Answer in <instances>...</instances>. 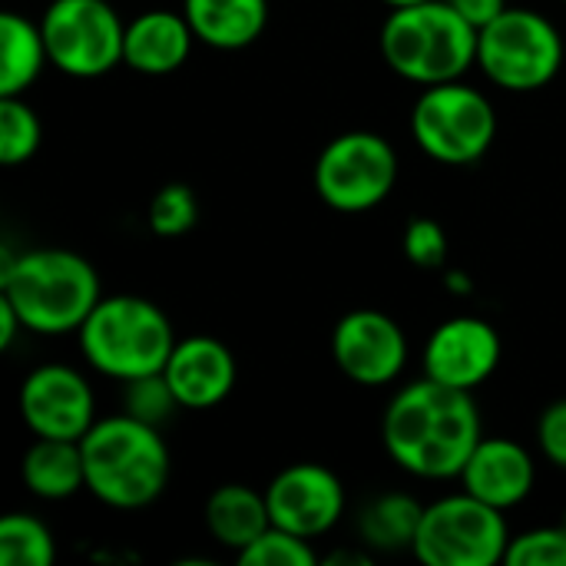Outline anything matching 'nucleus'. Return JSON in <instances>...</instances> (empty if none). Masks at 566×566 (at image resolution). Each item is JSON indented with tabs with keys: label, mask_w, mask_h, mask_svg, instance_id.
Returning a JSON list of instances; mask_svg holds the SVG:
<instances>
[{
	"label": "nucleus",
	"mask_w": 566,
	"mask_h": 566,
	"mask_svg": "<svg viewBox=\"0 0 566 566\" xmlns=\"http://www.w3.org/2000/svg\"><path fill=\"white\" fill-rule=\"evenodd\" d=\"M332 358L348 381L361 388H385L398 381L408 365V338L391 315L378 308H355L342 315L332 332Z\"/></svg>",
	"instance_id": "9b49d317"
},
{
	"label": "nucleus",
	"mask_w": 566,
	"mask_h": 566,
	"mask_svg": "<svg viewBox=\"0 0 566 566\" xmlns=\"http://www.w3.org/2000/svg\"><path fill=\"white\" fill-rule=\"evenodd\" d=\"M0 295L17 308L23 328L33 335L80 332L103 298L96 269L80 252L53 245L3 259Z\"/></svg>",
	"instance_id": "f03ea898"
},
{
	"label": "nucleus",
	"mask_w": 566,
	"mask_h": 566,
	"mask_svg": "<svg viewBox=\"0 0 566 566\" xmlns=\"http://www.w3.org/2000/svg\"><path fill=\"white\" fill-rule=\"evenodd\" d=\"M405 255L418 269H438L448 262V232L434 219H411L405 229Z\"/></svg>",
	"instance_id": "c85d7f7f"
},
{
	"label": "nucleus",
	"mask_w": 566,
	"mask_h": 566,
	"mask_svg": "<svg viewBox=\"0 0 566 566\" xmlns=\"http://www.w3.org/2000/svg\"><path fill=\"white\" fill-rule=\"evenodd\" d=\"M507 566H566V524L560 527H534L511 537Z\"/></svg>",
	"instance_id": "cd10ccee"
},
{
	"label": "nucleus",
	"mask_w": 566,
	"mask_h": 566,
	"mask_svg": "<svg viewBox=\"0 0 566 566\" xmlns=\"http://www.w3.org/2000/svg\"><path fill=\"white\" fill-rule=\"evenodd\" d=\"M23 328V322H20V315H17V308L0 295V348H10L13 345V335Z\"/></svg>",
	"instance_id": "2f4dec72"
},
{
	"label": "nucleus",
	"mask_w": 566,
	"mask_h": 566,
	"mask_svg": "<svg viewBox=\"0 0 566 566\" xmlns=\"http://www.w3.org/2000/svg\"><path fill=\"white\" fill-rule=\"evenodd\" d=\"M481 438L484 431L474 395L448 388L428 375L405 385L381 418L388 458L424 481L458 478Z\"/></svg>",
	"instance_id": "f257e3e1"
},
{
	"label": "nucleus",
	"mask_w": 566,
	"mask_h": 566,
	"mask_svg": "<svg viewBox=\"0 0 566 566\" xmlns=\"http://www.w3.org/2000/svg\"><path fill=\"white\" fill-rule=\"evenodd\" d=\"M86 491L116 511L149 507L169 481V448L156 424L133 415L96 421L83 441Z\"/></svg>",
	"instance_id": "7ed1b4c3"
},
{
	"label": "nucleus",
	"mask_w": 566,
	"mask_h": 566,
	"mask_svg": "<svg viewBox=\"0 0 566 566\" xmlns=\"http://www.w3.org/2000/svg\"><path fill=\"white\" fill-rule=\"evenodd\" d=\"M50 63L76 80H96L123 63L126 23L106 0H50L40 17Z\"/></svg>",
	"instance_id": "9d476101"
},
{
	"label": "nucleus",
	"mask_w": 566,
	"mask_h": 566,
	"mask_svg": "<svg viewBox=\"0 0 566 566\" xmlns=\"http://www.w3.org/2000/svg\"><path fill=\"white\" fill-rule=\"evenodd\" d=\"M411 136L434 163L471 166L494 143L497 113L478 86L461 80L424 86L411 109Z\"/></svg>",
	"instance_id": "0eeeda50"
},
{
	"label": "nucleus",
	"mask_w": 566,
	"mask_h": 566,
	"mask_svg": "<svg viewBox=\"0 0 566 566\" xmlns=\"http://www.w3.org/2000/svg\"><path fill=\"white\" fill-rule=\"evenodd\" d=\"M196 33L179 10H146L126 23L123 63L143 76H169L192 53Z\"/></svg>",
	"instance_id": "f3484780"
},
{
	"label": "nucleus",
	"mask_w": 566,
	"mask_h": 566,
	"mask_svg": "<svg viewBox=\"0 0 566 566\" xmlns=\"http://www.w3.org/2000/svg\"><path fill=\"white\" fill-rule=\"evenodd\" d=\"M182 13L212 50H245L269 27V0H182Z\"/></svg>",
	"instance_id": "a211bd4d"
},
{
	"label": "nucleus",
	"mask_w": 566,
	"mask_h": 566,
	"mask_svg": "<svg viewBox=\"0 0 566 566\" xmlns=\"http://www.w3.org/2000/svg\"><path fill=\"white\" fill-rule=\"evenodd\" d=\"M196 219H199V202H196L192 189L182 182H169V186L156 189V196L149 199V209H146L149 229L163 239L186 235L196 226Z\"/></svg>",
	"instance_id": "a878e982"
},
{
	"label": "nucleus",
	"mask_w": 566,
	"mask_h": 566,
	"mask_svg": "<svg viewBox=\"0 0 566 566\" xmlns=\"http://www.w3.org/2000/svg\"><path fill=\"white\" fill-rule=\"evenodd\" d=\"M478 66L501 90H541L564 66V36L551 17L527 7H507L481 30Z\"/></svg>",
	"instance_id": "423d86ee"
},
{
	"label": "nucleus",
	"mask_w": 566,
	"mask_h": 566,
	"mask_svg": "<svg viewBox=\"0 0 566 566\" xmlns=\"http://www.w3.org/2000/svg\"><path fill=\"white\" fill-rule=\"evenodd\" d=\"M507 544L504 511L461 491L424 507L411 554L424 566H497Z\"/></svg>",
	"instance_id": "6e6552de"
},
{
	"label": "nucleus",
	"mask_w": 566,
	"mask_h": 566,
	"mask_svg": "<svg viewBox=\"0 0 566 566\" xmlns=\"http://www.w3.org/2000/svg\"><path fill=\"white\" fill-rule=\"evenodd\" d=\"M537 444H541V454L554 464L566 471V398L564 401H554L541 421H537Z\"/></svg>",
	"instance_id": "c756f323"
},
{
	"label": "nucleus",
	"mask_w": 566,
	"mask_h": 566,
	"mask_svg": "<svg viewBox=\"0 0 566 566\" xmlns=\"http://www.w3.org/2000/svg\"><path fill=\"white\" fill-rule=\"evenodd\" d=\"M381 3H388V7H411V3H421V0H381Z\"/></svg>",
	"instance_id": "72a5a7b5"
},
{
	"label": "nucleus",
	"mask_w": 566,
	"mask_h": 566,
	"mask_svg": "<svg viewBox=\"0 0 566 566\" xmlns=\"http://www.w3.org/2000/svg\"><path fill=\"white\" fill-rule=\"evenodd\" d=\"M458 481L461 491L474 494L478 501L497 511H511L531 497L537 481V464L531 451L511 438H481Z\"/></svg>",
	"instance_id": "dca6fc26"
},
{
	"label": "nucleus",
	"mask_w": 566,
	"mask_h": 566,
	"mask_svg": "<svg viewBox=\"0 0 566 566\" xmlns=\"http://www.w3.org/2000/svg\"><path fill=\"white\" fill-rule=\"evenodd\" d=\"M501 365V335L478 315H454L441 322L424 345V375L458 388L478 391Z\"/></svg>",
	"instance_id": "4468645a"
},
{
	"label": "nucleus",
	"mask_w": 566,
	"mask_h": 566,
	"mask_svg": "<svg viewBox=\"0 0 566 566\" xmlns=\"http://www.w3.org/2000/svg\"><path fill=\"white\" fill-rule=\"evenodd\" d=\"M50 63L40 20L7 10L0 17V96H23Z\"/></svg>",
	"instance_id": "412c9836"
},
{
	"label": "nucleus",
	"mask_w": 566,
	"mask_h": 566,
	"mask_svg": "<svg viewBox=\"0 0 566 566\" xmlns=\"http://www.w3.org/2000/svg\"><path fill=\"white\" fill-rule=\"evenodd\" d=\"M421 517L424 507L411 494H381L358 514V537L361 544L385 554L411 551Z\"/></svg>",
	"instance_id": "4be33fe9"
},
{
	"label": "nucleus",
	"mask_w": 566,
	"mask_h": 566,
	"mask_svg": "<svg viewBox=\"0 0 566 566\" xmlns=\"http://www.w3.org/2000/svg\"><path fill=\"white\" fill-rule=\"evenodd\" d=\"M123 408L126 415L146 421V424H163L172 418V411L179 408L169 381L163 371L156 375H143V378H133V381H123Z\"/></svg>",
	"instance_id": "bb28decb"
},
{
	"label": "nucleus",
	"mask_w": 566,
	"mask_h": 566,
	"mask_svg": "<svg viewBox=\"0 0 566 566\" xmlns=\"http://www.w3.org/2000/svg\"><path fill=\"white\" fill-rule=\"evenodd\" d=\"M269 514L275 527H285L298 537H325L345 514V484L325 464H289L265 488Z\"/></svg>",
	"instance_id": "ddd939ff"
},
{
	"label": "nucleus",
	"mask_w": 566,
	"mask_h": 566,
	"mask_svg": "<svg viewBox=\"0 0 566 566\" xmlns=\"http://www.w3.org/2000/svg\"><path fill=\"white\" fill-rule=\"evenodd\" d=\"M43 126L23 96H0V163L20 166L40 149Z\"/></svg>",
	"instance_id": "b1692460"
},
{
	"label": "nucleus",
	"mask_w": 566,
	"mask_h": 566,
	"mask_svg": "<svg viewBox=\"0 0 566 566\" xmlns=\"http://www.w3.org/2000/svg\"><path fill=\"white\" fill-rule=\"evenodd\" d=\"M444 282H448V289H454V292H468V289H471V282L464 279V272H451Z\"/></svg>",
	"instance_id": "473e14b6"
},
{
	"label": "nucleus",
	"mask_w": 566,
	"mask_h": 566,
	"mask_svg": "<svg viewBox=\"0 0 566 566\" xmlns=\"http://www.w3.org/2000/svg\"><path fill=\"white\" fill-rule=\"evenodd\" d=\"M17 405L33 438L83 441V434L96 424L93 388L70 365L33 368L20 385Z\"/></svg>",
	"instance_id": "f8f14e48"
},
{
	"label": "nucleus",
	"mask_w": 566,
	"mask_h": 566,
	"mask_svg": "<svg viewBox=\"0 0 566 566\" xmlns=\"http://www.w3.org/2000/svg\"><path fill=\"white\" fill-rule=\"evenodd\" d=\"M179 408L209 411L222 405L239 378L235 355L212 335H189L176 342L166 368H163Z\"/></svg>",
	"instance_id": "2eb2a0df"
},
{
	"label": "nucleus",
	"mask_w": 566,
	"mask_h": 566,
	"mask_svg": "<svg viewBox=\"0 0 566 566\" xmlns=\"http://www.w3.org/2000/svg\"><path fill=\"white\" fill-rule=\"evenodd\" d=\"M20 478L27 491L40 501H66L86 491V468L80 441L33 438L20 461Z\"/></svg>",
	"instance_id": "6ab92c4d"
},
{
	"label": "nucleus",
	"mask_w": 566,
	"mask_h": 566,
	"mask_svg": "<svg viewBox=\"0 0 566 566\" xmlns=\"http://www.w3.org/2000/svg\"><path fill=\"white\" fill-rule=\"evenodd\" d=\"M76 335L90 368L113 381L163 371L176 348L166 312L143 295H103Z\"/></svg>",
	"instance_id": "39448f33"
},
{
	"label": "nucleus",
	"mask_w": 566,
	"mask_h": 566,
	"mask_svg": "<svg viewBox=\"0 0 566 566\" xmlns=\"http://www.w3.org/2000/svg\"><path fill=\"white\" fill-rule=\"evenodd\" d=\"M451 7L478 30H484L491 20H497L507 10V0H451Z\"/></svg>",
	"instance_id": "7c9ffc66"
},
{
	"label": "nucleus",
	"mask_w": 566,
	"mask_h": 566,
	"mask_svg": "<svg viewBox=\"0 0 566 566\" xmlns=\"http://www.w3.org/2000/svg\"><path fill=\"white\" fill-rule=\"evenodd\" d=\"M56 541L50 527L30 514H7L0 521V566H50Z\"/></svg>",
	"instance_id": "5701e85b"
},
{
	"label": "nucleus",
	"mask_w": 566,
	"mask_h": 566,
	"mask_svg": "<svg viewBox=\"0 0 566 566\" xmlns=\"http://www.w3.org/2000/svg\"><path fill=\"white\" fill-rule=\"evenodd\" d=\"M478 36L451 0L391 7L381 27V56L391 73L418 86L461 80L478 63Z\"/></svg>",
	"instance_id": "20e7f679"
},
{
	"label": "nucleus",
	"mask_w": 566,
	"mask_h": 566,
	"mask_svg": "<svg viewBox=\"0 0 566 566\" xmlns=\"http://www.w3.org/2000/svg\"><path fill=\"white\" fill-rule=\"evenodd\" d=\"M398 182L395 146L371 133L352 129L325 143L315 159V189L335 212H368L381 206Z\"/></svg>",
	"instance_id": "1a4fd4ad"
},
{
	"label": "nucleus",
	"mask_w": 566,
	"mask_h": 566,
	"mask_svg": "<svg viewBox=\"0 0 566 566\" xmlns=\"http://www.w3.org/2000/svg\"><path fill=\"white\" fill-rule=\"evenodd\" d=\"M242 566H315L318 554L308 537H298L285 527H269L245 551L235 554Z\"/></svg>",
	"instance_id": "393cba45"
},
{
	"label": "nucleus",
	"mask_w": 566,
	"mask_h": 566,
	"mask_svg": "<svg viewBox=\"0 0 566 566\" xmlns=\"http://www.w3.org/2000/svg\"><path fill=\"white\" fill-rule=\"evenodd\" d=\"M272 527L269 501L249 484H222L206 501V531L229 551H245L259 534Z\"/></svg>",
	"instance_id": "aec40b11"
}]
</instances>
